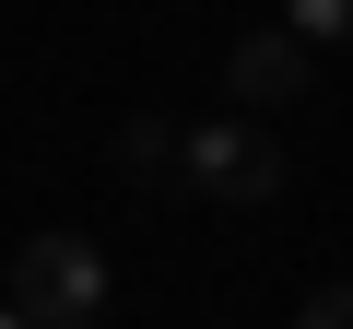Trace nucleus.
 Returning <instances> with one entry per match:
<instances>
[{"instance_id": "nucleus-5", "label": "nucleus", "mask_w": 353, "mask_h": 329, "mask_svg": "<svg viewBox=\"0 0 353 329\" xmlns=\"http://www.w3.org/2000/svg\"><path fill=\"white\" fill-rule=\"evenodd\" d=\"M283 24H294L306 47H341V36H353V0H283Z\"/></svg>"}, {"instance_id": "nucleus-1", "label": "nucleus", "mask_w": 353, "mask_h": 329, "mask_svg": "<svg viewBox=\"0 0 353 329\" xmlns=\"http://www.w3.org/2000/svg\"><path fill=\"white\" fill-rule=\"evenodd\" d=\"M176 189H189V200H224V212H248V200H271V189H283V141H271L259 118H212V129H189Z\"/></svg>"}, {"instance_id": "nucleus-8", "label": "nucleus", "mask_w": 353, "mask_h": 329, "mask_svg": "<svg viewBox=\"0 0 353 329\" xmlns=\"http://www.w3.org/2000/svg\"><path fill=\"white\" fill-rule=\"evenodd\" d=\"M48 329H94V317H48Z\"/></svg>"}, {"instance_id": "nucleus-4", "label": "nucleus", "mask_w": 353, "mask_h": 329, "mask_svg": "<svg viewBox=\"0 0 353 329\" xmlns=\"http://www.w3.org/2000/svg\"><path fill=\"white\" fill-rule=\"evenodd\" d=\"M118 164H130L141 189H176V164H189V141H176L165 118H130V129H118Z\"/></svg>"}, {"instance_id": "nucleus-2", "label": "nucleus", "mask_w": 353, "mask_h": 329, "mask_svg": "<svg viewBox=\"0 0 353 329\" xmlns=\"http://www.w3.org/2000/svg\"><path fill=\"white\" fill-rule=\"evenodd\" d=\"M12 294H24V317H36V329H48V317H94V306H106V259H94V235H71V224L24 235Z\"/></svg>"}, {"instance_id": "nucleus-7", "label": "nucleus", "mask_w": 353, "mask_h": 329, "mask_svg": "<svg viewBox=\"0 0 353 329\" xmlns=\"http://www.w3.org/2000/svg\"><path fill=\"white\" fill-rule=\"evenodd\" d=\"M0 329H36V317H24V294H12V306H0Z\"/></svg>"}, {"instance_id": "nucleus-6", "label": "nucleus", "mask_w": 353, "mask_h": 329, "mask_svg": "<svg viewBox=\"0 0 353 329\" xmlns=\"http://www.w3.org/2000/svg\"><path fill=\"white\" fill-rule=\"evenodd\" d=\"M294 329H353V282H330V294H306V306H294Z\"/></svg>"}, {"instance_id": "nucleus-3", "label": "nucleus", "mask_w": 353, "mask_h": 329, "mask_svg": "<svg viewBox=\"0 0 353 329\" xmlns=\"http://www.w3.org/2000/svg\"><path fill=\"white\" fill-rule=\"evenodd\" d=\"M224 94L236 106H306V36L283 24V36H248L236 59H224Z\"/></svg>"}]
</instances>
